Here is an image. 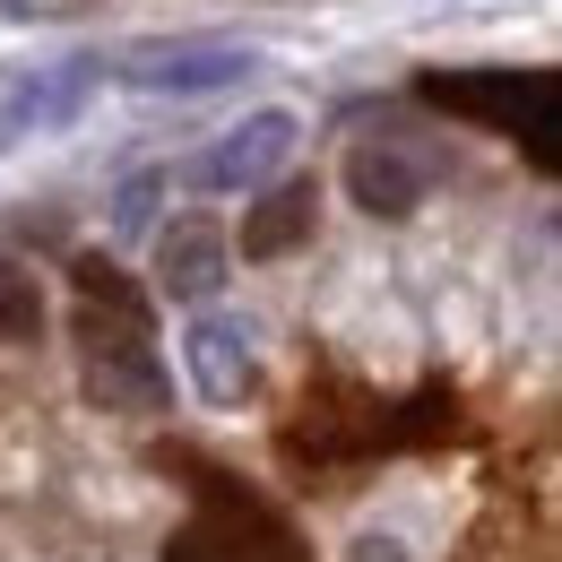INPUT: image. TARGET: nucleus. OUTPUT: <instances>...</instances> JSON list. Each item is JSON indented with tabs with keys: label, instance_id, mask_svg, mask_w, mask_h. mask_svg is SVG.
Here are the masks:
<instances>
[{
	"label": "nucleus",
	"instance_id": "obj_4",
	"mask_svg": "<svg viewBox=\"0 0 562 562\" xmlns=\"http://www.w3.org/2000/svg\"><path fill=\"white\" fill-rule=\"evenodd\" d=\"M147 278L165 303L182 312H209L225 278H234V243H225V216L216 209H165L156 234H147Z\"/></svg>",
	"mask_w": 562,
	"mask_h": 562
},
{
	"label": "nucleus",
	"instance_id": "obj_6",
	"mask_svg": "<svg viewBox=\"0 0 562 562\" xmlns=\"http://www.w3.org/2000/svg\"><path fill=\"white\" fill-rule=\"evenodd\" d=\"M182 381H191V398L216 407V416L251 407V398H260V338H251L234 312H191V321H182Z\"/></svg>",
	"mask_w": 562,
	"mask_h": 562
},
{
	"label": "nucleus",
	"instance_id": "obj_11",
	"mask_svg": "<svg viewBox=\"0 0 562 562\" xmlns=\"http://www.w3.org/2000/svg\"><path fill=\"white\" fill-rule=\"evenodd\" d=\"M347 562H416V546H407V537H381V528H372V537H355V546H347Z\"/></svg>",
	"mask_w": 562,
	"mask_h": 562
},
{
	"label": "nucleus",
	"instance_id": "obj_9",
	"mask_svg": "<svg viewBox=\"0 0 562 562\" xmlns=\"http://www.w3.org/2000/svg\"><path fill=\"white\" fill-rule=\"evenodd\" d=\"M165 191H173V173H131L122 191H113V243H147L156 234V216H165Z\"/></svg>",
	"mask_w": 562,
	"mask_h": 562
},
{
	"label": "nucleus",
	"instance_id": "obj_8",
	"mask_svg": "<svg viewBox=\"0 0 562 562\" xmlns=\"http://www.w3.org/2000/svg\"><path fill=\"white\" fill-rule=\"evenodd\" d=\"M95 95V61H53V70H26L9 95H0V147H26V139H53L70 131Z\"/></svg>",
	"mask_w": 562,
	"mask_h": 562
},
{
	"label": "nucleus",
	"instance_id": "obj_3",
	"mask_svg": "<svg viewBox=\"0 0 562 562\" xmlns=\"http://www.w3.org/2000/svg\"><path fill=\"white\" fill-rule=\"evenodd\" d=\"M294 147H303V122H294L285 104H260V113H243L234 131H216V139L182 165V182H191L200 200H251L260 182H278L285 165H294Z\"/></svg>",
	"mask_w": 562,
	"mask_h": 562
},
{
	"label": "nucleus",
	"instance_id": "obj_2",
	"mask_svg": "<svg viewBox=\"0 0 562 562\" xmlns=\"http://www.w3.org/2000/svg\"><path fill=\"white\" fill-rule=\"evenodd\" d=\"M95 78H113V87H131V95H173V104H191V95H234V87H251V78H260V53H251V44H209V35H139V44L104 53Z\"/></svg>",
	"mask_w": 562,
	"mask_h": 562
},
{
	"label": "nucleus",
	"instance_id": "obj_5",
	"mask_svg": "<svg viewBox=\"0 0 562 562\" xmlns=\"http://www.w3.org/2000/svg\"><path fill=\"white\" fill-rule=\"evenodd\" d=\"M338 182H347V200L363 216H381V225H398V216H416L432 200V182H441V165L424 156L416 139H390V131H363V139L338 156Z\"/></svg>",
	"mask_w": 562,
	"mask_h": 562
},
{
	"label": "nucleus",
	"instance_id": "obj_7",
	"mask_svg": "<svg viewBox=\"0 0 562 562\" xmlns=\"http://www.w3.org/2000/svg\"><path fill=\"white\" fill-rule=\"evenodd\" d=\"M312 234H321V182L294 165L243 200V225H225L234 260H294V251H312Z\"/></svg>",
	"mask_w": 562,
	"mask_h": 562
},
{
	"label": "nucleus",
	"instance_id": "obj_10",
	"mask_svg": "<svg viewBox=\"0 0 562 562\" xmlns=\"http://www.w3.org/2000/svg\"><path fill=\"white\" fill-rule=\"evenodd\" d=\"M44 329V303H35V285L0 278V338H35Z\"/></svg>",
	"mask_w": 562,
	"mask_h": 562
},
{
	"label": "nucleus",
	"instance_id": "obj_1",
	"mask_svg": "<svg viewBox=\"0 0 562 562\" xmlns=\"http://www.w3.org/2000/svg\"><path fill=\"white\" fill-rule=\"evenodd\" d=\"M78 278V381H87V398L95 407H113V416H165L173 407V372H165V355H156V321H147L139 285L122 278L113 260H70Z\"/></svg>",
	"mask_w": 562,
	"mask_h": 562
}]
</instances>
